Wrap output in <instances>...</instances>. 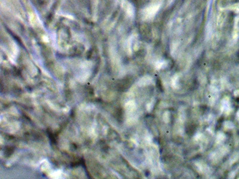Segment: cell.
Here are the masks:
<instances>
[{"mask_svg":"<svg viewBox=\"0 0 239 179\" xmlns=\"http://www.w3.org/2000/svg\"><path fill=\"white\" fill-rule=\"evenodd\" d=\"M159 7L157 5H152L148 7V8H147L145 10L144 16L148 19H151L153 17L159 10Z\"/></svg>","mask_w":239,"mask_h":179,"instance_id":"1","label":"cell"}]
</instances>
